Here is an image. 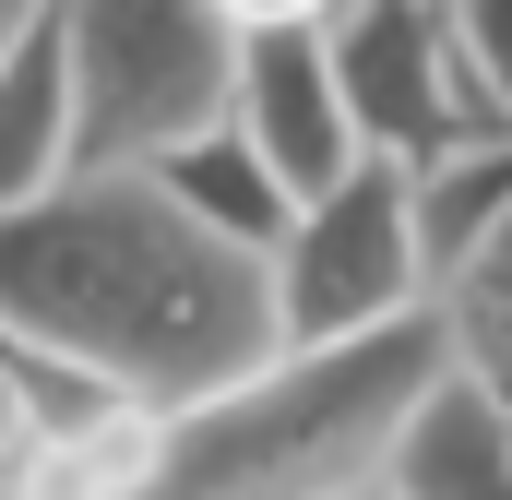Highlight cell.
Wrapping results in <instances>:
<instances>
[{
	"label": "cell",
	"mask_w": 512,
	"mask_h": 500,
	"mask_svg": "<svg viewBox=\"0 0 512 500\" xmlns=\"http://www.w3.org/2000/svg\"><path fill=\"white\" fill-rule=\"evenodd\" d=\"M0 334L179 417L274 358V298L251 250L203 239L155 191V167H72L36 203H0Z\"/></svg>",
	"instance_id": "1"
},
{
	"label": "cell",
	"mask_w": 512,
	"mask_h": 500,
	"mask_svg": "<svg viewBox=\"0 0 512 500\" xmlns=\"http://www.w3.org/2000/svg\"><path fill=\"white\" fill-rule=\"evenodd\" d=\"M453 381V346L429 310L346 346H274L262 370L167 417L155 500H346L382 489L405 417Z\"/></svg>",
	"instance_id": "2"
},
{
	"label": "cell",
	"mask_w": 512,
	"mask_h": 500,
	"mask_svg": "<svg viewBox=\"0 0 512 500\" xmlns=\"http://www.w3.org/2000/svg\"><path fill=\"white\" fill-rule=\"evenodd\" d=\"M72 60V143L84 167H155L239 96V24L215 0H48Z\"/></svg>",
	"instance_id": "3"
},
{
	"label": "cell",
	"mask_w": 512,
	"mask_h": 500,
	"mask_svg": "<svg viewBox=\"0 0 512 500\" xmlns=\"http://www.w3.org/2000/svg\"><path fill=\"white\" fill-rule=\"evenodd\" d=\"M262 298H274V346H346V334H382L405 310H429L405 167L358 155L334 191H310V203L286 215L274 262H262Z\"/></svg>",
	"instance_id": "4"
},
{
	"label": "cell",
	"mask_w": 512,
	"mask_h": 500,
	"mask_svg": "<svg viewBox=\"0 0 512 500\" xmlns=\"http://www.w3.org/2000/svg\"><path fill=\"white\" fill-rule=\"evenodd\" d=\"M322 60H334L346 120H358V143L382 167H417V155H441L465 131H512L477 108L465 60L441 36V0H334L322 12Z\"/></svg>",
	"instance_id": "5"
},
{
	"label": "cell",
	"mask_w": 512,
	"mask_h": 500,
	"mask_svg": "<svg viewBox=\"0 0 512 500\" xmlns=\"http://www.w3.org/2000/svg\"><path fill=\"white\" fill-rule=\"evenodd\" d=\"M227 131L251 143L262 167L310 203V191H334L370 143L346 120V84H334V60H322V24H286V36H239V96H227Z\"/></svg>",
	"instance_id": "6"
},
{
	"label": "cell",
	"mask_w": 512,
	"mask_h": 500,
	"mask_svg": "<svg viewBox=\"0 0 512 500\" xmlns=\"http://www.w3.org/2000/svg\"><path fill=\"white\" fill-rule=\"evenodd\" d=\"M72 60H60V12L24 0L0 24V203H36L48 179H72Z\"/></svg>",
	"instance_id": "7"
},
{
	"label": "cell",
	"mask_w": 512,
	"mask_h": 500,
	"mask_svg": "<svg viewBox=\"0 0 512 500\" xmlns=\"http://www.w3.org/2000/svg\"><path fill=\"white\" fill-rule=\"evenodd\" d=\"M155 453H167L155 405H84V417L12 441L0 500H155Z\"/></svg>",
	"instance_id": "8"
},
{
	"label": "cell",
	"mask_w": 512,
	"mask_h": 500,
	"mask_svg": "<svg viewBox=\"0 0 512 500\" xmlns=\"http://www.w3.org/2000/svg\"><path fill=\"white\" fill-rule=\"evenodd\" d=\"M382 489H393V500H512V417L489 405V393L441 381V393L405 417Z\"/></svg>",
	"instance_id": "9"
},
{
	"label": "cell",
	"mask_w": 512,
	"mask_h": 500,
	"mask_svg": "<svg viewBox=\"0 0 512 500\" xmlns=\"http://www.w3.org/2000/svg\"><path fill=\"white\" fill-rule=\"evenodd\" d=\"M155 191L203 227V239H227V250H251V262H274V239H286V215H298V191L262 167L239 131L215 120V131H191L179 155H155Z\"/></svg>",
	"instance_id": "10"
},
{
	"label": "cell",
	"mask_w": 512,
	"mask_h": 500,
	"mask_svg": "<svg viewBox=\"0 0 512 500\" xmlns=\"http://www.w3.org/2000/svg\"><path fill=\"white\" fill-rule=\"evenodd\" d=\"M501 203H512V131H465V143H441V155L405 167V215H417V262H429V286L501 227Z\"/></svg>",
	"instance_id": "11"
},
{
	"label": "cell",
	"mask_w": 512,
	"mask_h": 500,
	"mask_svg": "<svg viewBox=\"0 0 512 500\" xmlns=\"http://www.w3.org/2000/svg\"><path fill=\"white\" fill-rule=\"evenodd\" d=\"M429 322H441V346H453V381L489 393L512 417V203H501V227L429 286Z\"/></svg>",
	"instance_id": "12"
},
{
	"label": "cell",
	"mask_w": 512,
	"mask_h": 500,
	"mask_svg": "<svg viewBox=\"0 0 512 500\" xmlns=\"http://www.w3.org/2000/svg\"><path fill=\"white\" fill-rule=\"evenodd\" d=\"M441 36H453V60H465L477 108L512 120V0H441Z\"/></svg>",
	"instance_id": "13"
},
{
	"label": "cell",
	"mask_w": 512,
	"mask_h": 500,
	"mask_svg": "<svg viewBox=\"0 0 512 500\" xmlns=\"http://www.w3.org/2000/svg\"><path fill=\"white\" fill-rule=\"evenodd\" d=\"M215 12H227L239 36H286V24H322L334 0H215Z\"/></svg>",
	"instance_id": "14"
},
{
	"label": "cell",
	"mask_w": 512,
	"mask_h": 500,
	"mask_svg": "<svg viewBox=\"0 0 512 500\" xmlns=\"http://www.w3.org/2000/svg\"><path fill=\"white\" fill-rule=\"evenodd\" d=\"M12 441H24V393H12V358H0V465H12Z\"/></svg>",
	"instance_id": "15"
},
{
	"label": "cell",
	"mask_w": 512,
	"mask_h": 500,
	"mask_svg": "<svg viewBox=\"0 0 512 500\" xmlns=\"http://www.w3.org/2000/svg\"><path fill=\"white\" fill-rule=\"evenodd\" d=\"M346 500H393V489H346Z\"/></svg>",
	"instance_id": "16"
}]
</instances>
